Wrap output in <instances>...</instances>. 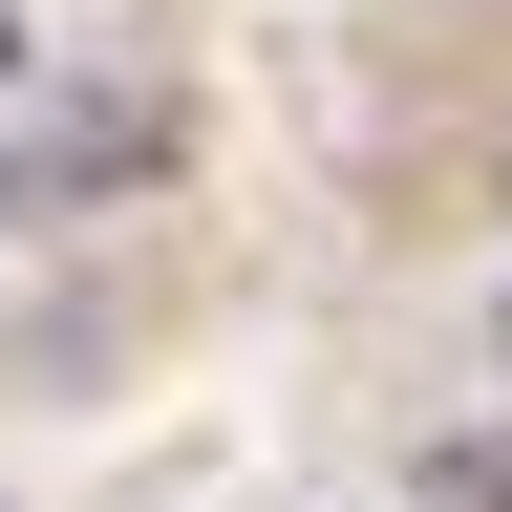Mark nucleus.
<instances>
[{"mask_svg":"<svg viewBox=\"0 0 512 512\" xmlns=\"http://www.w3.org/2000/svg\"><path fill=\"white\" fill-rule=\"evenodd\" d=\"M427 512H512V427H470V448H427Z\"/></svg>","mask_w":512,"mask_h":512,"instance_id":"obj_1","label":"nucleus"},{"mask_svg":"<svg viewBox=\"0 0 512 512\" xmlns=\"http://www.w3.org/2000/svg\"><path fill=\"white\" fill-rule=\"evenodd\" d=\"M0 107H22V0H0Z\"/></svg>","mask_w":512,"mask_h":512,"instance_id":"obj_2","label":"nucleus"}]
</instances>
